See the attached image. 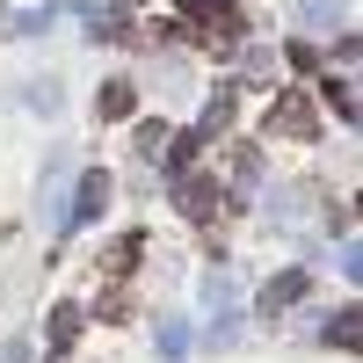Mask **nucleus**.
<instances>
[{"label":"nucleus","instance_id":"obj_1","mask_svg":"<svg viewBox=\"0 0 363 363\" xmlns=\"http://www.w3.org/2000/svg\"><path fill=\"white\" fill-rule=\"evenodd\" d=\"M269 138H298V145L320 138V116L306 102V87H284V95H277V109H269Z\"/></svg>","mask_w":363,"mask_h":363},{"label":"nucleus","instance_id":"obj_3","mask_svg":"<svg viewBox=\"0 0 363 363\" xmlns=\"http://www.w3.org/2000/svg\"><path fill=\"white\" fill-rule=\"evenodd\" d=\"M102 116H131V87H124V80H116L109 95H102Z\"/></svg>","mask_w":363,"mask_h":363},{"label":"nucleus","instance_id":"obj_2","mask_svg":"<svg viewBox=\"0 0 363 363\" xmlns=\"http://www.w3.org/2000/svg\"><path fill=\"white\" fill-rule=\"evenodd\" d=\"M182 211H189V218H218L225 211V189L211 174H182Z\"/></svg>","mask_w":363,"mask_h":363}]
</instances>
